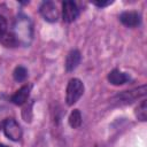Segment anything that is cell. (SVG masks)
Instances as JSON below:
<instances>
[{
  "mask_svg": "<svg viewBox=\"0 0 147 147\" xmlns=\"http://www.w3.org/2000/svg\"><path fill=\"white\" fill-rule=\"evenodd\" d=\"M82 124V114L78 109H74L69 115V125L72 129L79 127Z\"/></svg>",
  "mask_w": 147,
  "mask_h": 147,
  "instance_id": "cell-11",
  "label": "cell"
},
{
  "mask_svg": "<svg viewBox=\"0 0 147 147\" xmlns=\"http://www.w3.org/2000/svg\"><path fill=\"white\" fill-rule=\"evenodd\" d=\"M84 93V84L78 78H71L67 85L65 101L68 106L75 105Z\"/></svg>",
  "mask_w": 147,
  "mask_h": 147,
  "instance_id": "cell-2",
  "label": "cell"
},
{
  "mask_svg": "<svg viewBox=\"0 0 147 147\" xmlns=\"http://www.w3.org/2000/svg\"><path fill=\"white\" fill-rule=\"evenodd\" d=\"M108 82L113 85H116V86H119V85H124L126 83H129L131 80V77L126 74V72H123L118 69H114L111 70L109 74H108Z\"/></svg>",
  "mask_w": 147,
  "mask_h": 147,
  "instance_id": "cell-8",
  "label": "cell"
},
{
  "mask_svg": "<svg viewBox=\"0 0 147 147\" xmlns=\"http://www.w3.org/2000/svg\"><path fill=\"white\" fill-rule=\"evenodd\" d=\"M136 116L139 121L145 122L147 118V105H146V100H142L138 107L136 108Z\"/></svg>",
  "mask_w": 147,
  "mask_h": 147,
  "instance_id": "cell-13",
  "label": "cell"
},
{
  "mask_svg": "<svg viewBox=\"0 0 147 147\" xmlns=\"http://www.w3.org/2000/svg\"><path fill=\"white\" fill-rule=\"evenodd\" d=\"M92 3L95 5V6L99 7V8H103V7H107V6L111 5L113 1H110V0H108V1H93Z\"/></svg>",
  "mask_w": 147,
  "mask_h": 147,
  "instance_id": "cell-15",
  "label": "cell"
},
{
  "mask_svg": "<svg viewBox=\"0 0 147 147\" xmlns=\"http://www.w3.org/2000/svg\"><path fill=\"white\" fill-rule=\"evenodd\" d=\"M30 86L29 85H24L22 86L21 88H18L10 98V101L14 103V105H17V106H22L23 103H25L29 99V95H30Z\"/></svg>",
  "mask_w": 147,
  "mask_h": 147,
  "instance_id": "cell-10",
  "label": "cell"
},
{
  "mask_svg": "<svg viewBox=\"0 0 147 147\" xmlns=\"http://www.w3.org/2000/svg\"><path fill=\"white\" fill-rule=\"evenodd\" d=\"M2 131L7 138L13 141H18L22 138V129L14 118H6L2 122Z\"/></svg>",
  "mask_w": 147,
  "mask_h": 147,
  "instance_id": "cell-3",
  "label": "cell"
},
{
  "mask_svg": "<svg viewBox=\"0 0 147 147\" xmlns=\"http://www.w3.org/2000/svg\"><path fill=\"white\" fill-rule=\"evenodd\" d=\"M13 77H14V79L16 82H23V80H25L26 77H28V70H26V68L23 67V65L16 67L14 69V71H13Z\"/></svg>",
  "mask_w": 147,
  "mask_h": 147,
  "instance_id": "cell-12",
  "label": "cell"
},
{
  "mask_svg": "<svg viewBox=\"0 0 147 147\" xmlns=\"http://www.w3.org/2000/svg\"><path fill=\"white\" fill-rule=\"evenodd\" d=\"M33 36V29L31 21L26 16H18L15 24H14V30L13 33L6 34L3 40L5 44L7 45H29Z\"/></svg>",
  "mask_w": 147,
  "mask_h": 147,
  "instance_id": "cell-1",
  "label": "cell"
},
{
  "mask_svg": "<svg viewBox=\"0 0 147 147\" xmlns=\"http://www.w3.org/2000/svg\"><path fill=\"white\" fill-rule=\"evenodd\" d=\"M7 20L2 15H0V40L3 39L5 36L7 34Z\"/></svg>",
  "mask_w": 147,
  "mask_h": 147,
  "instance_id": "cell-14",
  "label": "cell"
},
{
  "mask_svg": "<svg viewBox=\"0 0 147 147\" xmlns=\"http://www.w3.org/2000/svg\"><path fill=\"white\" fill-rule=\"evenodd\" d=\"M78 15H79V9L74 1L67 0L62 2V17L64 22L71 23L78 17Z\"/></svg>",
  "mask_w": 147,
  "mask_h": 147,
  "instance_id": "cell-5",
  "label": "cell"
},
{
  "mask_svg": "<svg viewBox=\"0 0 147 147\" xmlns=\"http://www.w3.org/2000/svg\"><path fill=\"white\" fill-rule=\"evenodd\" d=\"M146 94V86L142 85L141 87L131 90V91H124L122 93H119L118 95H116V100L119 103H127V102H132L133 100H136L139 96H142Z\"/></svg>",
  "mask_w": 147,
  "mask_h": 147,
  "instance_id": "cell-6",
  "label": "cell"
},
{
  "mask_svg": "<svg viewBox=\"0 0 147 147\" xmlns=\"http://www.w3.org/2000/svg\"><path fill=\"white\" fill-rule=\"evenodd\" d=\"M80 59H82V56H80L79 51H78V49H71V51L68 53L67 57H65V63H64L65 70H67L68 72L74 71V70L78 67V64H79V62H80Z\"/></svg>",
  "mask_w": 147,
  "mask_h": 147,
  "instance_id": "cell-9",
  "label": "cell"
},
{
  "mask_svg": "<svg viewBox=\"0 0 147 147\" xmlns=\"http://www.w3.org/2000/svg\"><path fill=\"white\" fill-rule=\"evenodd\" d=\"M0 147H8V146H6V145H3V144H0Z\"/></svg>",
  "mask_w": 147,
  "mask_h": 147,
  "instance_id": "cell-16",
  "label": "cell"
},
{
  "mask_svg": "<svg viewBox=\"0 0 147 147\" xmlns=\"http://www.w3.org/2000/svg\"><path fill=\"white\" fill-rule=\"evenodd\" d=\"M39 11L47 22H56L59 18V9L52 1H44L39 8Z\"/></svg>",
  "mask_w": 147,
  "mask_h": 147,
  "instance_id": "cell-4",
  "label": "cell"
},
{
  "mask_svg": "<svg viewBox=\"0 0 147 147\" xmlns=\"http://www.w3.org/2000/svg\"><path fill=\"white\" fill-rule=\"evenodd\" d=\"M119 21L129 28H136L141 23V16L138 11L134 10H127V11H123L119 15Z\"/></svg>",
  "mask_w": 147,
  "mask_h": 147,
  "instance_id": "cell-7",
  "label": "cell"
}]
</instances>
